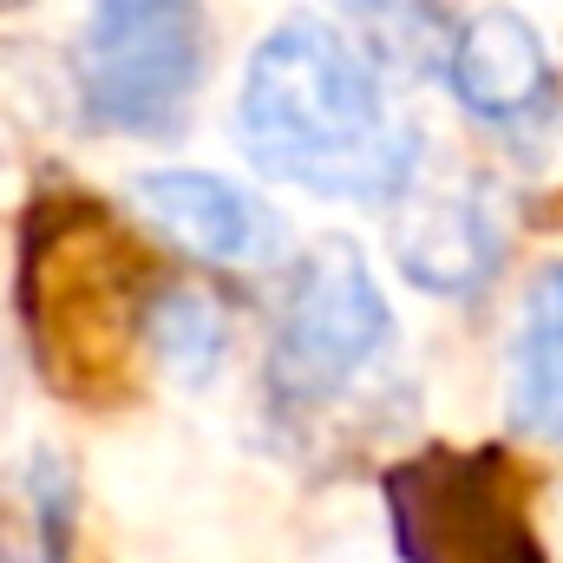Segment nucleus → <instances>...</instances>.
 Listing matches in <instances>:
<instances>
[{
	"label": "nucleus",
	"instance_id": "10",
	"mask_svg": "<svg viewBox=\"0 0 563 563\" xmlns=\"http://www.w3.org/2000/svg\"><path fill=\"white\" fill-rule=\"evenodd\" d=\"M347 20H354V33H361V46L387 66H407V59H432V53H445V40H452V26L459 20H445V0H334Z\"/></svg>",
	"mask_w": 563,
	"mask_h": 563
},
{
	"label": "nucleus",
	"instance_id": "4",
	"mask_svg": "<svg viewBox=\"0 0 563 563\" xmlns=\"http://www.w3.org/2000/svg\"><path fill=\"white\" fill-rule=\"evenodd\" d=\"M400 563H551L525 485L492 445H426L380 478Z\"/></svg>",
	"mask_w": 563,
	"mask_h": 563
},
{
	"label": "nucleus",
	"instance_id": "7",
	"mask_svg": "<svg viewBox=\"0 0 563 563\" xmlns=\"http://www.w3.org/2000/svg\"><path fill=\"white\" fill-rule=\"evenodd\" d=\"M439 73L452 86V99L485 119V125H531L551 92H558V66L544 33L518 13V7H478L452 26Z\"/></svg>",
	"mask_w": 563,
	"mask_h": 563
},
{
	"label": "nucleus",
	"instance_id": "5",
	"mask_svg": "<svg viewBox=\"0 0 563 563\" xmlns=\"http://www.w3.org/2000/svg\"><path fill=\"white\" fill-rule=\"evenodd\" d=\"M125 210L170 250L210 263V269H276L288 256V223L269 197L223 170L170 164V170H139L125 184Z\"/></svg>",
	"mask_w": 563,
	"mask_h": 563
},
{
	"label": "nucleus",
	"instance_id": "1",
	"mask_svg": "<svg viewBox=\"0 0 563 563\" xmlns=\"http://www.w3.org/2000/svg\"><path fill=\"white\" fill-rule=\"evenodd\" d=\"M243 157L308 197L387 210L420 177V139L394 119L380 59L354 26L295 13L269 26L236 86Z\"/></svg>",
	"mask_w": 563,
	"mask_h": 563
},
{
	"label": "nucleus",
	"instance_id": "9",
	"mask_svg": "<svg viewBox=\"0 0 563 563\" xmlns=\"http://www.w3.org/2000/svg\"><path fill=\"white\" fill-rule=\"evenodd\" d=\"M139 341L151 347V361L177 380V387H210L223 354H230V321L223 308L190 288V282H164L151 288L139 308Z\"/></svg>",
	"mask_w": 563,
	"mask_h": 563
},
{
	"label": "nucleus",
	"instance_id": "8",
	"mask_svg": "<svg viewBox=\"0 0 563 563\" xmlns=\"http://www.w3.org/2000/svg\"><path fill=\"white\" fill-rule=\"evenodd\" d=\"M505 407L525 439L563 445V263L538 269L518 301L511 361H505Z\"/></svg>",
	"mask_w": 563,
	"mask_h": 563
},
{
	"label": "nucleus",
	"instance_id": "3",
	"mask_svg": "<svg viewBox=\"0 0 563 563\" xmlns=\"http://www.w3.org/2000/svg\"><path fill=\"white\" fill-rule=\"evenodd\" d=\"M394 301L374 276V263L347 243L328 236L282 282L276 334H269V394L295 413L334 407L354 394L387 354H394Z\"/></svg>",
	"mask_w": 563,
	"mask_h": 563
},
{
	"label": "nucleus",
	"instance_id": "6",
	"mask_svg": "<svg viewBox=\"0 0 563 563\" xmlns=\"http://www.w3.org/2000/svg\"><path fill=\"white\" fill-rule=\"evenodd\" d=\"M387 250H394V269L426 288V295H478L485 282L498 276V217L465 190V184H432L413 177L394 203H387Z\"/></svg>",
	"mask_w": 563,
	"mask_h": 563
},
{
	"label": "nucleus",
	"instance_id": "2",
	"mask_svg": "<svg viewBox=\"0 0 563 563\" xmlns=\"http://www.w3.org/2000/svg\"><path fill=\"white\" fill-rule=\"evenodd\" d=\"M73 106L92 132L170 139L210 79L203 0H92L66 46Z\"/></svg>",
	"mask_w": 563,
	"mask_h": 563
}]
</instances>
